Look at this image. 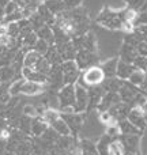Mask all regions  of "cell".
<instances>
[{"instance_id":"6da1fadb","label":"cell","mask_w":147,"mask_h":155,"mask_svg":"<svg viewBox=\"0 0 147 155\" xmlns=\"http://www.w3.org/2000/svg\"><path fill=\"white\" fill-rule=\"evenodd\" d=\"M104 80H105V74L102 71V68L99 65H94V67H90L87 70L82 71L76 84L82 86V87L89 90L90 87L101 86L104 83Z\"/></svg>"},{"instance_id":"7a4b0ae2","label":"cell","mask_w":147,"mask_h":155,"mask_svg":"<svg viewBox=\"0 0 147 155\" xmlns=\"http://www.w3.org/2000/svg\"><path fill=\"white\" fill-rule=\"evenodd\" d=\"M97 23L106 27L109 30H123V21L119 16V11H115L112 8H102V11L97 16Z\"/></svg>"},{"instance_id":"3957f363","label":"cell","mask_w":147,"mask_h":155,"mask_svg":"<svg viewBox=\"0 0 147 155\" xmlns=\"http://www.w3.org/2000/svg\"><path fill=\"white\" fill-rule=\"evenodd\" d=\"M57 99H59V112L60 113H75L74 105H75V84L63 86L57 93Z\"/></svg>"},{"instance_id":"277c9868","label":"cell","mask_w":147,"mask_h":155,"mask_svg":"<svg viewBox=\"0 0 147 155\" xmlns=\"http://www.w3.org/2000/svg\"><path fill=\"white\" fill-rule=\"evenodd\" d=\"M60 117L65 121L71 131V136L78 137L83 128V123H85V114L83 113H60Z\"/></svg>"},{"instance_id":"5b68a950","label":"cell","mask_w":147,"mask_h":155,"mask_svg":"<svg viewBox=\"0 0 147 155\" xmlns=\"http://www.w3.org/2000/svg\"><path fill=\"white\" fill-rule=\"evenodd\" d=\"M75 63L78 64V68L80 71H85L94 65H99V59L97 56V53L89 51H78L76 57H75Z\"/></svg>"},{"instance_id":"8992f818","label":"cell","mask_w":147,"mask_h":155,"mask_svg":"<svg viewBox=\"0 0 147 155\" xmlns=\"http://www.w3.org/2000/svg\"><path fill=\"white\" fill-rule=\"evenodd\" d=\"M89 105V90L79 84H75V113H83L87 110Z\"/></svg>"},{"instance_id":"52a82bcc","label":"cell","mask_w":147,"mask_h":155,"mask_svg":"<svg viewBox=\"0 0 147 155\" xmlns=\"http://www.w3.org/2000/svg\"><path fill=\"white\" fill-rule=\"evenodd\" d=\"M139 93H140L139 87L131 84L128 80H124L121 87H120V90H119V95H120L121 102H125V104H128L129 106H131L132 101H134L135 97H136Z\"/></svg>"},{"instance_id":"ba28073f","label":"cell","mask_w":147,"mask_h":155,"mask_svg":"<svg viewBox=\"0 0 147 155\" xmlns=\"http://www.w3.org/2000/svg\"><path fill=\"white\" fill-rule=\"evenodd\" d=\"M104 95H105V90L102 88V86H95V87L89 88V105L86 113H91L94 110H97Z\"/></svg>"},{"instance_id":"9c48e42d","label":"cell","mask_w":147,"mask_h":155,"mask_svg":"<svg viewBox=\"0 0 147 155\" xmlns=\"http://www.w3.org/2000/svg\"><path fill=\"white\" fill-rule=\"evenodd\" d=\"M127 120H128L132 125L136 127L139 131H145V128L147 127L146 118H145V112H143L142 107H131Z\"/></svg>"},{"instance_id":"30bf717a","label":"cell","mask_w":147,"mask_h":155,"mask_svg":"<svg viewBox=\"0 0 147 155\" xmlns=\"http://www.w3.org/2000/svg\"><path fill=\"white\" fill-rule=\"evenodd\" d=\"M120 102H121V99H120L119 93H105V95L102 97L97 110H98V112H108L112 106L120 104Z\"/></svg>"},{"instance_id":"8fae6325","label":"cell","mask_w":147,"mask_h":155,"mask_svg":"<svg viewBox=\"0 0 147 155\" xmlns=\"http://www.w3.org/2000/svg\"><path fill=\"white\" fill-rule=\"evenodd\" d=\"M124 147H125L127 154H136L139 151V143H140V135H129V136H120Z\"/></svg>"},{"instance_id":"7c38bea8","label":"cell","mask_w":147,"mask_h":155,"mask_svg":"<svg viewBox=\"0 0 147 155\" xmlns=\"http://www.w3.org/2000/svg\"><path fill=\"white\" fill-rule=\"evenodd\" d=\"M139 56L138 53V49L132 45H128V44H123L120 49V54H119V60L124 63H128V64H134L135 59Z\"/></svg>"},{"instance_id":"4fadbf2b","label":"cell","mask_w":147,"mask_h":155,"mask_svg":"<svg viewBox=\"0 0 147 155\" xmlns=\"http://www.w3.org/2000/svg\"><path fill=\"white\" fill-rule=\"evenodd\" d=\"M22 78L25 80L40 83V84H44V86H46V83H48V76L46 75H44V74L38 72L35 70H30V68H25V67L22 70Z\"/></svg>"},{"instance_id":"5bb4252c","label":"cell","mask_w":147,"mask_h":155,"mask_svg":"<svg viewBox=\"0 0 147 155\" xmlns=\"http://www.w3.org/2000/svg\"><path fill=\"white\" fill-rule=\"evenodd\" d=\"M45 90H46V87L44 84L34 83V82H29V80H25L23 84H22V87H21V94L34 97V95H38V94H42Z\"/></svg>"},{"instance_id":"9a60e30c","label":"cell","mask_w":147,"mask_h":155,"mask_svg":"<svg viewBox=\"0 0 147 155\" xmlns=\"http://www.w3.org/2000/svg\"><path fill=\"white\" fill-rule=\"evenodd\" d=\"M59 52V54L62 56L63 61H68V60H75L76 57V53L78 51L74 48L72 42H65V44H62V45H55Z\"/></svg>"},{"instance_id":"2e32d148","label":"cell","mask_w":147,"mask_h":155,"mask_svg":"<svg viewBox=\"0 0 147 155\" xmlns=\"http://www.w3.org/2000/svg\"><path fill=\"white\" fill-rule=\"evenodd\" d=\"M136 68L134 67V64H128V63H124L121 60H119L117 63V70H116V78H119L120 80H128V78L131 76V74Z\"/></svg>"},{"instance_id":"e0dca14e","label":"cell","mask_w":147,"mask_h":155,"mask_svg":"<svg viewBox=\"0 0 147 155\" xmlns=\"http://www.w3.org/2000/svg\"><path fill=\"white\" fill-rule=\"evenodd\" d=\"M48 128L49 125L44 121L42 117H35L32 121V132H30V135H33L34 137H41Z\"/></svg>"},{"instance_id":"ac0fdd59","label":"cell","mask_w":147,"mask_h":155,"mask_svg":"<svg viewBox=\"0 0 147 155\" xmlns=\"http://www.w3.org/2000/svg\"><path fill=\"white\" fill-rule=\"evenodd\" d=\"M117 63H119V59L115 57V59H109V60H106V61H104L102 64H99V67L102 68V71H104V74H105V79L116 78Z\"/></svg>"},{"instance_id":"d6986e66","label":"cell","mask_w":147,"mask_h":155,"mask_svg":"<svg viewBox=\"0 0 147 155\" xmlns=\"http://www.w3.org/2000/svg\"><path fill=\"white\" fill-rule=\"evenodd\" d=\"M106 155H127L125 147H124V144H123L120 137L110 140L109 146H108Z\"/></svg>"},{"instance_id":"ffe728a7","label":"cell","mask_w":147,"mask_h":155,"mask_svg":"<svg viewBox=\"0 0 147 155\" xmlns=\"http://www.w3.org/2000/svg\"><path fill=\"white\" fill-rule=\"evenodd\" d=\"M49 127H51L53 131H56L60 136H71L70 128H68V125L65 124V121L63 120L62 117H59V118H56L55 121H52V123L49 124Z\"/></svg>"},{"instance_id":"44dd1931","label":"cell","mask_w":147,"mask_h":155,"mask_svg":"<svg viewBox=\"0 0 147 155\" xmlns=\"http://www.w3.org/2000/svg\"><path fill=\"white\" fill-rule=\"evenodd\" d=\"M123 82L124 80H120L119 78H109V79H105L101 86L105 93H119Z\"/></svg>"},{"instance_id":"7402d4cb","label":"cell","mask_w":147,"mask_h":155,"mask_svg":"<svg viewBox=\"0 0 147 155\" xmlns=\"http://www.w3.org/2000/svg\"><path fill=\"white\" fill-rule=\"evenodd\" d=\"M37 12L40 14L41 18L44 19L45 25H48V26L52 27L55 23H56V15H53V14L48 10V7H46L44 3H41V4L37 7Z\"/></svg>"},{"instance_id":"603a6c76","label":"cell","mask_w":147,"mask_h":155,"mask_svg":"<svg viewBox=\"0 0 147 155\" xmlns=\"http://www.w3.org/2000/svg\"><path fill=\"white\" fill-rule=\"evenodd\" d=\"M35 34H37V37L40 38V40H44L46 41V42L49 44V45H55V37H53V30H52L51 26H48V25H44L41 29H38L37 31H35Z\"/></svg>"},{"instance_id":"cb8c5ba5","label":"cell","mask_w":147,"mask_h":155,"mask_svg":"<svg viewBox=\"0 0 147 155\" xmlns=\"http://www.w3.org/2000/svg\"><path fill=\"white\" fill-rule=\"evenodd\" d=\"M82 51H89L97 53V40L95 35L91 31H87L86 34H83V48Z\"/></svg>"},{"instance_id":"d4e9b609","label":"cell","mask_w":147,"mask_h":155,"mask_svg":"<svg viewBox=\"0 0 147 155\" xmlns=\"http://www.w3.org/2000/svg\"><path fill=\"white\" fill-rule=\"evenodd\" d=\"M44 57L48 60V63H49L51 65H60V64L63 63L62 56L59 54V52H57V49H56V46H55V45H51V46H49L48 52L44 54Z\"/></svg>"},{"instance_id":"484cf974","label":"cell","mask_w":147,"mask_h":155,"mask_svg":"<svg viewBox=\"0 0 147 155\" xmlns=\"http://www.w3.org/2000/svg\"><path fill=\"white\" fill-rule=\"evenodd\" d=\"M16 79V74L11 65L0 67V83H12Z\"/></svg>"},{"instance_id":"4316f807","label":"cell","mask_w":147,"mask_h":155,"mask_svg":"<svg viewBox=\"0 0 147 155\" xmlns=\"http://www.w3.org/2000/svg\"><path fill=\"white\" fill-rule=\"evenodd\" d=\"M119 127H120L121 135H124V136H129V135H140L142 134V131H139L135 125H132L128 120L119 121Z\"/></svg>"},{"instance_id":"83f0119b","label":"cell","mask_w":147,"mask_h":155,"mask_svg":"<svg viewBox=\"0 0 147 155\" xmlns=\"http://www.w3.org/2000/svg\"><path fill=\"white\" fill-rule=\"evenodd\" d=\"M40 57H41V54H38L37 52H34L33 49L26 52V53H25V59H23V67L34 70V67H35V64H37V61L40 60Z\"/></svg>"},{"instance_id":"f1b7e54d","label":"cell","mask_w":147,"mask_h":155,"mask_svg":"<svg viewBox=\"0 0 147 155\" xmlns=\"http://www.w3.org/2000/svg\"><path fill=\"white\" fill-rule=\"evenodd\" d=\"M63 75H71V74H79L82 71L78 68V64L75 63V60H68V61H63L60 64Z\"/></svg>"},{"instance_id":"f546056e","label":"cell","mask_w":147,"mask_h":155,"mask_svg":"<svg viewBox=\"0 0 147 155\" xmlns=\"http://www.w3.org/2000/svg\"><path fill=\"white\" fill-rule=\"evenodd\" d=\"M146 80V72L142 70H135L134 72L131 74V76L128 78V82L131 83V84L136 86V87H140V86L145 83Z\"/></svg>"},{"instance_id":"4dcf8cb0","label":"cell","mask_w":147,"mask_h":155,"mask_svg":"<svg viewBox=\"0 0 147 155\" xmlns=\"http://www.w3.org/2000/svg\"><path fill=\"white\" fill-rule=\"evenodd\" d=\"M44 4L48 7V10L51 11L53 15H59V14H62L63 11L65 10L64 3H63V2H59V0H46Z\"/></svg>"},{"instance_id":"1f68e13d","label":"cell","mask_w":147,"mask_h":155,"mask_svg":"<svg viewBox=\"0 0 147 155\" xmlns=\"http://www.w3.org/2000/svg\"><path fill=\"white\" fill-rule=\"evenodd\" d=\"M32 121H33V118L22 114L18 121V129L21 132H23L25 135H29L30 136V132H32Z\"/></svg>"},{"instance_id":"d6a6232c","label":"cell","mask_w":147,"mask_h":155,"mask_svg":"<svg viewBox=\"0 0 147 155\" xmlns=\"http://www.w3.org/2000/svg\"><path fill=\"white\" fill-rule=\"evenodd\" d=\"M37 41H38V37H37V34H35V31L29 33V34H26L25 37H22V48H26L27 51H32Z\"/></svg>"},{"instance_id":"836d02e7","label":"cell","mask_w":147,"mask_h":155,"mask_svg":"<svg viewBox=\"0 0 147 155\" xmlns=\"http://www.w3.org/2000/svg\"><path fill=\"white\" fill-rule=\"evenodd\" d=\"M51 68H52V65L48 63V60H46L44 56H41V57H40V60L37 61V64H35L34 70L48 76V74H49V71H51Z\"/></svg>"},{"instance_id":"e575fe53","label":"cell","mask_w":147,"mask_h":155,"mask_svg":"<svg viewBox=\"0 0 147 155\" xmlns=\"http://www.w3.org/2000/svg\"><path fill=\"white\" fill-rule=\"evenodd\" d=\"M105 135H108L110 139H117V137H120L121 132H120V127H119V121L115 124H110V125L105 127Z\"/></svg>"},{"instance_id":"d590c367","label":"cell","mask_w":147,"mask_h":155,"mask_svg":"<svg viewBox=\"0 0 147 155\" xmlns=\"http://www.w3.org/2000/svg\"><path fill=\"white\" fill-rule=\"evenodd\" d=\"M29 19V22H30V26H32V29L34 30V31H37L38 29H41V27L45 25V22H44V19L41 18V15L35 11L34 14H33L30 18H27Z\"/></svg>"},{"instance_id":"8d00e7d4","label":"cell","mask_w":147,"mask_h":155,"mask_svg":"<svg viewBox=\"0 0 147 155\" xmlns=\"http://www.w3.org/2000/svg\"><path fill=\"white\" fill-rule=\"evenodd\" d=\"M5 27V34L11 38H19V33H21V29H19L18 23L14 22V23H8L4 25Z\"/></svg>"},{"instance_id":"74e56055","label":"cell","mask_w":147,"mask_h":155,"mask_svg":"<svg viewBox=\"0 0 147 155\" xmlns=\"http://www.w3.org/2000/svg\"><path fill=\"white\" fill-rule=\"evenodd\" d=\"M98 120H99V123H101L102 125H105V127L110 125V124L117 123V120H116V118L110 114V112H99Z\"/></svg>"},{"instance_id":"f35d334b","label":"cell","mask_w":147,"mask_h":155,"mask_svg":"<svg viewBox=\"0 0 147 155\" xmlns=\"http://www.w3.org/2000/svg\"><path fill=\"white\" fill-rule=\"evenodd\" d=\"M49 44L46 42V41H44V40H40L38 38V41L35 42V45H34V48H33V51L34 52H37L38 54H41V56H44V54L48 52V49H49Z\"/></svg>"},{"instance_id":"ab89813d","label":"cell","mask_w":147,"mask_h":155,"mask_svg":"<svg viewBox=\"0 0 147 155\" xmlns=\"http://www.w3.org/2000/svg\"><path fill=\"white\" fill-rule=\"evenodd\" d=\"M22 114L27 116V117H30V118L40 117L38 109H37V106H34V105H25L23 109H22Z\"/></svg>"},{"instance_id":"60d3db41","label":"cell","mask_w":147,"mask_h":155,"mask_svg":"<svg viewBox=\"0 0 147 155\" xmlns=\"http://www.w3.org/2000/svg\"><path fill=\"white\" fill-rule=\"evenodd\" d=\"M134 67L136 70H142L147 72V57H143V56H138L134 61Z\"/></svg>"},{"instance_id":"b9f144b4","label":"cell","mask_w":147,"mask_h":155,"mask_svg":"<svg viewBox=\"0 0 147 155\" xmlns=\"http://www.w3.org/2000/svg\"><path fill=\"white\" fill-rule=\"evenodd\" d=\"M145 25H147V11H140V12H138L136 21H135V27L145 26Z\"/></svg>"},{"instance_id":"7bdbcfd3","label":"cell","mask_w":147,"mask_h":155,"mask_svg":"<svg viewBox=\"0 0 147 155\" xmlns=\"http://www.w3.org/2000/svg\"><path fill=\"white\" fill-rule=\"evenodd\" d=\"M65 10H74V8L82 7L83 0H63Z\"/></svg>"},{"instance_id":"ee69618b","label":"cell","mask_w":147,"mask_h":155,"mask_svg":"<svg viewBox=\"0 0 147 155\" xmlns=\"http://www.w3.org/2000/svg\"><path fill=\"white\" fill-rule=\"evenodd\" d=\"M19 10H21V8H19L18 3H16L15 0H11V2L7 4V7L4 8V12H5V15H10V14H14Z\"/></svg>"},{"instance_id":"f6af8a7d","label":"cell","mask_w":147,"mask_h":155,"mask_svg":"<svg viewBox=\"0 0 147 155\" xmlns=\"http://www.w3.org/2000/svg\"><path fill=\"white\" fill-rule=\"evenodd\" d=\"M136 49H138L139 56L147 57V40H143L142 42H139V45L136 46Z\"/></svg>"},{"instance_id":"bcb514c9","label":"cell","mask_w":147,"mask_h":155,"mask_svg":"<svg viewBox=\"0 0 147 155\" xmlns=\"http://www.w3.org/2000/svg\"><path fill=\"white\" fill-rule=\"evenodd\" d=\"M135 30H136V31L139 33L140 35H142L143 40H147V25H145V26H138V27H135Z\"/></svg>"},{"instance_id":"7dc6e473","label":"cell","mask_w":147,"mask_h":155,"mask_svg":"<svg viewBox=\"0 0 147 155\" xmlns=\"http://www.w3.org/2000/svg\"><path fill=\"white\" fill-rule=\"evenodd\" d=\"M10 2H11V0H0V7H2V8H5V7H7V4H8Z\"/></svg>"},{"instance_id":"c3c4849f","label":"cell","mask_w":147,"mask_h":155,"mask_svg":"<svg viewBox=\"0 0 147 155\" xmlns=\"http://www.w3.org/2000/svg\"><path fill=\"white\" fill-rule=\"evenodd\" d=\"M4 16H5L4 8H2V7H0V23H2V22H3V19H4Z\"/></svg>"},{"instance_id":"681fc988","label":"cell","mask_w":147,"mask_h":155,"mask_svg":"<svg viewBox=\"0 0 147 155\" xmlns=\"http://www.w3.org/2000/svg\"><path fill=\"white\" fill-rule=\"evenodd\" d=\"M140 11H147V0H146V3L143 4V7H142V10Z\"/></svg>"},{"instance_id":"f907efd6","label":"cell","mask_w":147,"mask_h":155,"mask_svg":"<svg viewBox=\"0 0 147 155\" xmlns=\"http://www.w3.org/2000/svg\"><path fill=\"white\" fill-rule=\"evenodd\" d=\"M4 155H15V153H10V151H5Z\"/></svg>"},{"instance_id":"816d5d0a","label":"cell","mask_w":147,"mask_h":155,"mask_svg":"<svg viewBox=\"0 0 147 155\" xmlns=\"http://www.w3.org/2000/svg\"><path fill=\"white\" fill-rule=\"evenodd\" d=\"M37 2H38V3H45L46 0H37Z\"/></svg>"},{"instance_id":"f5cc1de1","label":"cell","mask_w":147,"mask_h":155,"mask_svg":"<svg viewBox=\"0 0 147 155\" xmlns=\"http://www.w3.org/2000/svg\"><path fill=\"white\" fill-rule=\"evenodd\" d=\"M135 155H145V154H142V153H140V151H138V153L135 154Z\"/></svg>"},{"instance_id":"db71d44e","label":"cell","mask_w":147,"mask_h":155,"mask_svg":"<svg viewBox=\"0 0 147 155\" xmlns=\"http://www.w3.org/2000/svg\"><path fill=\"white\" fill-rule=\"evenodd\" d=\"M146 80H147V72H146Z\"/></svg>"},{"instance_id":"11a10c76","label":"cell","mask_w":147,"mask_h":155,"mask_svg":"<svg viewBox=\"0 0 147 155\" xmlns=\"http://www.w3.org/2000/svg\"><path fill=\"white\" fill-rule=\"evenodd\" d=\"M127 155H134V154H127Z\"/></svg>"},{"instance_id":"9f6ffc18","label":"cell","mask_w":147,"mask_h":155,"mask_svg":"<svg viewBox=\"0 0 147 155\" xmlns=\"http://www.w3.org/2000/svg\"><path fill=\"white\" fill-rule=\"evenodd\" d=\"M59 2H63V0H59Z\"/></svg>"}]
</instances>
